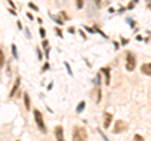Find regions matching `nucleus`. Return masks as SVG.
Here are the masks:
<instances>
[{
  "label": "nucleus",
  "mask_w": 151,
  "mask_h": 141,
  "mask_svg": "<svg viewBox=\"0 0 151 141\" xmlns=\"http://www.w3.org/2000/svg\"><path fill=\"white\" fill-rule=\"evenodd\" d=\"M34 120H35V124L43 134H47V127H45V124H44V120H43V115L39 110H34Z\"/></svg>",
  "instance_id": "f257e3e1"
},
{
  "label": "nucleus",
  "mask_w": 151,
  "mask_h": 141,
  "mask_svg": "<svg viewBox=\"0 0 151 141\" xmlns=\"http://www.w3.org/2000/svg\"><path fill=\"white\" fill-rule=\"evenodd\" d=\"M72 137H73V140H76V141L87 140V131L84 130L83 127H74Z\"/></svg>",
  "instance_id": "f03ea898"
},
{
  "label": "nucleus",
  "mask_w": 151,
  "mask_h": 141,
  "mask_svg": "<svg viewBox=\"0 0 151 141\" xmlns=\"http://www.w3.org/2000/svg\"><path fill=\"white\" fill-rule=\"evenodd\" d=\"M135 67H136V57L134 53L129 52L126 55V69L129 70V72H132V70L135 69Z\"/></svg>",
  "instance_id": "7ed1b4c3"
},
{
  "label": "nucleus",
  "mask_w": 151,
  "mask_h": 141,
  "mask_svg": "<svg viewBox=\"0 0 151 141\" xmlns=\"http://www.w3.org/2000/svg\"><path fill=\"white\" fill-rule=\"evenodd\" d=\"M127 129V124L124 120H117L115 124V130H113V134H121L122 131H125Z\"/></svg>",
  "instance_id": "20e7f679"
},
{
  "label": "nucleus",
  "mask_w": 151,
  "mask_h": 141,
  "mask_svg": "<svg viewBox=\"0 0 151 141\" xmlns=\"http://www.w3.org/2000/svg\"><path fill=\"white\" fill-rule=\"evenodd\" d=\"M54 135H55V139L58 141L63 140V127L62 126H57V127L54 129Z\"/></svg>",
  "instance_id": "39448f33"
},
{
  "label": "nucleus",
  "mask_w": 151,
  "mask_h": 141,
  "mask_svg": "<svg viewBox=\"0 0 151 141\" xmlns=\"http://www.w3.org/2000/svg\"><path fill=\"white\" fill-rule=\"evenodd\" d=\"M112 115L110 114V112H106L105 114V121H103V127L105 129H108L110 127V125H111V122H112Z\"/></svg>",
  "instance_id": "423d86ee"
},
{
  "label": "nucleus",
  "mask_w": 151,
  "mask_h": 141,
  "mask_svg": "<svg viewBox=\"0 0 151 141\" xmlns=\"http://www.w3.org/2000/svg\"><path fill=\"white\" fill-rule=\"evenodd\" d=\"M141 72L146 76H151V63H144L141 65Z\"/></svg>",
  "instance_id": "0eeeda50"
},
{
  "label": "nucleus",
  "mask_w": 151,
  "mask_h": 141,
  "mask_svg": "<svg viewBox=\"0 0 151 141\" xmlns=\"http://www.w3.org/2000/svg\"><path fill=\"white\" fill-rule=\"evenodd\" d=\"M19 86H20V78H17L15 79V83H14V86H13L12 91H10V97H13L14 95H15V92L19 90Z\"/></svg>",
  "instance_id": "6e6552de"
},
{
  "label": "nucleus",
  "mask_w": 151,
  "mask_h": 141,
  "mask_svg": "<svg viewBox=\"0 0 151 141\" xmlns=\"http://www.w3.org/2000/svg\"><path fill=\"white\" fill-rule=\"evenodd\" d=\"M102 72L106 77V84L108 86L110 84V78H111V74H110V68H102Z\"/></svg>",
  "instance_id": "1a4fd4ad"
},
{
  "label": "nucleus",
  "mask_w": 151,
  "mask_h": 141,
  "mask_svg": "<svg viewBox=\"0 0 151 141\" xmlns=\"http://www.w3.org/2000/svg\"><path fill=\"white\" fill-rule=\"evenodd\" d=\"M24 105L27 110H30V98L28 93H24Z\"/></svg>",
  "instance_id": "9d476101"
},
{
  "label": "nucleus",
  "mask_w": 151,
  "mask_h": 141,
  "mask_svg": "<svg viewBox=\"0 0 151 141\" xmlns=\"http://www.w3.org/2000/svg\"><path fill=\"white\" fill-rule=\"evenodd\" d=\"M84 107H86V102H84V101L79 102L78 106H77V109H76V112H77V114H81V112L84 110Z\"/></svg>",
  "instance_id": "9b49d317"
},
{
  "label": "nucleus",
  "mask_w": 151,
  "mask_h": 141,
  "mask_svg": "<svg viewBox=\"0 0 151 141\" xmlns=\"http://www.w3.org/2000/svg\"><path fill=\"white\" fill-rule=\"evenodd\" d=\"M12 53H13V57L15 59H18V49H17L15 44H12Z\"/></svg>",
  "instance_id": "f8f14e48"
},
{
  "label": "nucleus",
  "mask_w": 151,
  "mask_h": 141,
  "mask_svg": "<svg viewBox=\"0 0 151 141\" xmlns=\"http://www.w3.org/2000/svg\"><path fill=\"white\" fill-rule=\"evenodd\" d=\"M4 63H5V55H4V53H3V50L0 49V68L4 65Z\"/></svg>",
  "instance_id": "ddd939ff"
},
{
  "label": "nucleus",
  "mask_w": 151,
  "mask_h": 141,
  "mask_svg": "<svg viewBox=\"0 0 151 141\" xmlns=\"http://www.w3.org/2000/svg\"><path fill=\"white\" fill-rule=\"evenodd\" d=\"M49 15H50L52 19H53V20L57 23V24H59V25H62V24H63V20H60L58 17H54V15H52V14H49Z\"/></svg>",
  "instance_id": "4468645a"
},
{
  "label": "nucleus",
  "mask_w": 151,
  "mask_h": 141,
  "mask_svg": "<svg viewBox=\"0 0 151 141\" xmlns=\"http://www.w3.org/2000/svg\"><path fill=\"white\" fill-rule=\"evenodd\" d=\"M76 4H77L78 9H82L83 5H84V0H76Z\"/></svg>",
  "instance_id": "2eb2a0df"
},
{
  "label": "nucleus",
  "mask_w": 151,
  "mask_h": 141,
  "mask_svg": "<svg viewBox=\"0 0 151 141\" xmlns=\"http://www.w3.org/2000/svg\"><path fill=\"white\" fill-rule=\"evenodd\" d=\"M64 65H65V68H67V70H68L69 76H73V72H72V69H70V65H69V63H67V62H64Z\"/></svg>",
  "instance_id": "dca6fc26"
},
{
  "label": "nucleus",
  "mask_w": 151,
  "mask_h": 141,
  "mask_svg": "<svg viewBox=\"0 0 151 141\" xmlns=\"http://www.w3.org/2000/svg\"><path fill=\"white\" fill-rule=\"evenodd\" d=\"M94 83L97 84V86H100V83H101V74H97L96 78H94Z\"/></svg>",
  "instance_id": "f3484780"
},
{
  "label": "nucleus",
  "mask_w": 151,
  "mask_h": 141,
  "mask_svg": "<svg viewBox=\"0 0 151 141\" xmlns=\"http://www.w3.org/2000/svg\"><path fill=\"white\" fill-rule=\"evenodd\" d=\"M101 90H100V87L97 88V103H100L101 102Z\"/></svg>",
  "instance_id": "a211bd4d"
},
{
  "label": "nucleus",
  "mask_w": 151,
  "mask_h": 141,
  "mask_svg": "<svg viewBox=\"0 0 151 141\" xmlns=\"http://www.w3.org/2000/svg\"><path fill=\"white\" fill-rule=\"evenodd\" d=\"M28 6L32 8L33 10H35V12H39V8H38L37 5H34V4H33V3H29V4H28Z\"/></svg>",
  "instance_id": "6ab92c4d"
},
{
  "label": "nucleus",
  "mask_w": 151,
  "mask_h": 141,
  "mask_svg": "<svg viewBox=\"0 0 151 141\" xmlns=\"http://www.w3.org/2000/svg\"><path fill=\"white\" fill-rule=\"evenodd\" d=\"M92 1L94 3V5H96L97 9H100L101 8V3H102V0H92Z\"/></svg>",
  "instance_id": "aec40b11"
},
{
  "label": "nucleus",
  "mask_w": 151,
  "mask_h": 141,
  "mask_svg": "<svg viewBox=\"0 0 151 141\" xmlns=\"http://www.w3.org/2000/svg\"><path fill=\"white\" fill-rule=\"evenodd\" d=\"M39 34L42 38H45V29L44 28H39Z\"/></svg>",
  "instance_id": "412c9836"
},
{
  "label": "nucleus",
  "mask_w": 151,
  "mask_h": 141,
  "mask_svg": "<svg viewBox=\"0 0 151 141\" xmlns=\"http://www.w3.org/2000/svg\"><path fill=\"white\" fill-rule=\"evenodd\" d=\"M126 22L129 23V24H130V25H131L132 28L135 27V22H132V20H131V18H127V19H126Z\"/></svg>",
  "instance_id": "4be33fe9"
},
{
  "label": "nucleus",
  "mask_w": 151,
  "mask_h": 141,
  "mask_svg": "<svg viewBox=\"0 0 151 141\" xmlns=\"http://www.w3.org/2000/svg\"><path fill=\"white\" fill-rule=\"evenodd\" d=\"M134 139H135V140H139V141H142V140H144V137H142L141 135H135Z\"/></svg>",
  "instance_id": "5701e85b"
},
{
  "label": "nucleus",
  "mask_w": 151,
  "mask_h": 141,
  "mask_svg": "<svg viewBox=\"0 0 151 141\" xmlns=\"http://www.w3.org/2000/svg\"><path fill=\"white\" fill-rule=\"evenodd\" d=\"M48 68H49V63H45V64L43 65V69H42V70H43V72H45V70H48Z\"/></svg>",
  "instance_id": "b1692460"
},
{
  "label": "nucleus",
  "mask_w": 151,
  "mask_h": 141,
  "mask_svg": "<svg viewBox=\"0 0 151 141\" xmlns=\"http://www.w3.org/2000/svg\"><path fill=\"white\" fill-rule=\"evenodd\" d=\"M60 15H62V17L64 18V19H65V20H68V17H67V14H65L64 12H60Z\"/></svg>",
  "instance_id": "393cba45"
},
{
  "label": "nucleus",
  "mask_w": 151,
  "mask_h": 141,
  "mask_svg": "<svg viewBox=\"0 0 151 141\" xmlns=\"http://www.w3.org/2000/svg\"><path fill=\"white\" fill-rule=\"evenodd\" d=\"M25 33H27V37H28V39H30V32L28 28H25Z\"/></svg>",
  "instance_id": "a878e982"
},
{
  "label": "nucleus",
  "mask_w": 151,
  "mask_h": 141,
  "mask_svg": "<svg viewBox=\"0 0 151 141\" xmlns=\"http://www.w3.org/2000/svg\"><path fill=\"white\" fill-rule=\"evenodd\" d=\"M8 3H9V4H10V6H12L13 9H17V8H15V4H14V3L12 1V0H8Z\"/></svg>",
  "instance_id": "bb28decb"
},
{
  "label": "nucleus",
  "mask_w": 151,
  "mask_h": 141,
  "mask_svg": "<svg viewBox=\"0 0 151 141\" xmlns=\"http://www.w3.org/2000/svg\"><path fill=\"white\" fill-rule=\"evenodd\" d=\"M37 54H38V59H42V53L39 49H37Z\"/></svg>",
  "instance_id": "cd10ccee"
},
{
  "label": "nucleus",
  "mask_w": 151,
  "mask_h": 141,
  "mask_svg": "<svg viewBox=\"0 0 151 141\" xmlns=\"http://www.w3.org/2000/svg\"><path fill=\"white\" fill-rule=\"evenodd\" d=\"M134 4H135L134 1H132V3H130V4H129V6H127V9H129V10H131V9L134 8Z\"/></svg>",
  "instance_id": "c85d7f7f"
},
{
  "label": "nucleus",
  "mask_w": 151,
  "mask_h": 141,
  "mask_svg": "<svg viewBox=\"0 0 151 141\" xmlns=\"http://www.w3.org/2000/svg\"><path fill=\"white\" fill-rule=\"evenodd\" d=\"M42 45H43L44 48H47V47H48V40H43V43H42Z\"/></svg>",
  "instance_id": "c756f323"
},
{
  "label": "nucleus",
  "mask_w": 151,
  "mask_h": 141,
  "mask_svg": "<svg viewBox=\"0 0 151 141\" xmlns=\"http://www.w3.org/2000/svg\"><path fill=\"white\" fill-rule=\"evenodd\" d=\"M55 32H57V34H58L59 37H62V32H60V29H58V28H55Z\"/></svg>",
  "instance_id": "7c9ffc66"
},
{
  "label": "nucleus",
  "mask_w": 151,
  "mask_h": 141,
  "mask_svg": "<svg viewBox=\"0 0 151 141\" xmlns=\"http://www.w3.org/2000/svg\"><path fill=\"white\" fill-rule=\"evenodd\" d=\"M27 17H28V18H29V19H30V20H33V15H32V14H30V13H28V14H27Z\"/></svg>",
  "instance_id": "2f4dec72"
},
{
  "label": "nucleus",
  "mask_w": 151,
  "mask_h": 141,
  "mask_svg": "<svg viewBox=\"0 0 151 141\" xmlns=\"http://www.w3.org/2000/svg\"><path fill=\"white\" fill-rule=\"evenodd\" d=\"M127 43H129V40L127 39H122V44H127Z\"/></svg>",
  "instance_id": "473e14b6"
},
{
  "label": "nucleus",
  "mask_w": 151,
  "mask_h": 141,
  "mask_svg": "<svg viewBox=\"0 0 151 141\" xmlns=\"http://www.w3.org/2000/svg\"><path fill=\"white\" fill-rule=\"evenodd\" d=\"M136 39H137V40L140 42V40H142V37H140V35H137V37H136Z\"/></svg>",
  "instance_id": "72a5a7b5"
},
{
  "label": "nucleus",
  "mask_w": 151,
  "mask_h": 141,
  "mask_svg": "<svg viewBox=\"0 0 151 141\" xmlns=\"http://www.w3.org/2000/svg\"><path fill=\"white\" fill-rule=\"evenodd\" d=\"M18 28H19V29H22V23L20 22H18Z\"/></svg>",
  "instance_id": "f704fd0d"
},
{
  "label": "nucleus",
  "mask_w": 151,
  "mask_h": 141,
  "mask_svg": "<svg viewBox=\"0 0 151 141\" xmlns=\"http://www.w3.org/2000/svg\"><path fill=\"white\" fill-rule=\"evenodd\" d=\"M52 87H53V83H49V86H48V90H52Z\"/></svg>",
  "instance_id": "c9c22d12"
},
{
  "label": "nucleus",
  "mask_w": 151,
  "mask_h": 141,
  "mask_svg": "<svg viewBox=\"0 0 151 141\" xmlns=\"http://www.w3.org/2000/svg\"><path fill=\"white\" fill-rule=\"evenodd\" d=\"M134 3H139V0H134Z\"/></svg>",
  "instance_id": "e433bc0d"
},
{
  "label": "nucleus",
  "mask_w": 151,
  "mask_h": 141,
  "mask_svg": "<svg viewBox=\"0 0 151 141\" xmlns=\"http://www.w3.org/2000/svg\"><path fill=\"white\" fill-rule=\"evenodd\" d=\"M146 1H147V3H151V0H146Z\"/></svg>",
  "instance_id": "4c0bfd02"
}]
</instances>
